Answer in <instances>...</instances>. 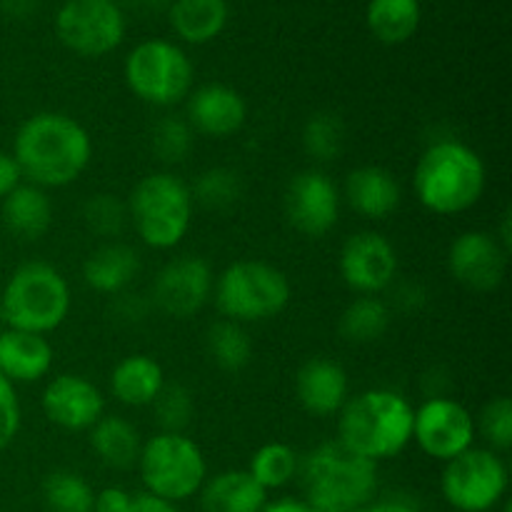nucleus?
Here are the masks:
<instances>
[{
	"instance_id": "17",
	"label": "nucleus",
	"mask_w": 512,
	"mask_h": 512,
	"mask_svg": "<svg viewBox=\"0 0 512 512\" xmlns=\"http://www.w3.org/2000/svg\"><path fill=\"white\" fill-rule=\"evenodd\" d=\"M43 413L55 428L68 433H88L105 415V398L85 375H55L43 390Z\"/></svg>"
},
{
	"instance_id": "1",
	"label": "nucleus",
	"mask_w": 512,
	"mask_h": 512,
	"mask_svg": "<svg viewBox=\"0 0 512 512\" xmlns=\"http://www.w3.org/2000/svg\"><path fill=\"white\" fill-rule=\"evenodd\" d=\"M10 155L30 185L65 188L88 170L93 138L73 115L43 110L20 123Z\"/></svg>"
},
{
	"instance_id": "39",
	"label": "nucleus",
	"mask_w": 512,
	"mask_h": 512,
	"mask_svg": "<svg viewBox=\"0 0 512 512\" xmlns=\"http://www.w3.org/2000/svg\"><path fill=\"white\" fill-rule=\"evenodd\" d=\"M20 423H23V413H20L18 390L0 375V450L8 448L18 438Z\"/></svg>"
},
{
	"instance_id": "19",
	"label": "nucleus",
	"mask_w": 512,
	"mask_h": 512,
	"mask_svg": "<svg viewBox=\"0 0 512 512\" xmlns=\"http://www.w3.org/2000/svg\"><path fill=\"white\" fill-rule=\"evenodd\" d=\"M295 398L313 418H330L343 410L350 398L348 373L328 358H310L295 373Z\"/></svg>"
},
{
	"instance_id": "26",
	"label": "nucleus",
	"mask_w": 512,
	"mask_h": 512,
	"mask_svg": "<svg viewBox=\"0 0 512 512\" xmlns=\"http://www.w3.org/2000/svg\"><path fill=\"white\" fill-rule=\"evenodd\" d=\"M228 0H170L168 20L173 33L188 45H205L228 25Z\"/></svg>"
},
{
	"instance_id": "41",
	"label": "nucleus",
	"mask_w": 512,
	"mask_h": 512,
	"mask_svg": "<svg viewBox=\"0 0 512 512\" xmlns=\"http://www.w3.org/2000/svg\"><path fill=\"white\" fill-rule=\"evenodd\" d=\"M130 503H133V493L123 488H105L95 493L93 512H130Z\"/></svg>"
},
{
	"instance_id": "9",
	"label": "nucleus",
	"mask_w": 512,
	"mask_h": 512,
	"mask_svg": "<svg viewBox=\"0 0 512 512\" xmlns=\"http://www.w3.org/2000/svg\"><path fill=\"white\" fill-rule=\"evenodd\" d=\"M130 93L153 108H173L185 103L193 90L195 68L190 55L178 43L150 38L135 45L123 65Z\"/></svg>"
},
{
	"instance_id": "4",
	"label": "nucleus",
	"mask_w": 512,
	"mask_h": 512,
	"mask_svg": "<svg viewBox=\"0 0 512 512\" xmlns=\"http://www.w3.org/2000/svg\"><path fill=\"white\" fill-rule=\"evenodd\" d=\"M488 185L485 163L470 145L460 140H438L420 155L413 173V190L428 213H468L480 203Z\"/></svg>"
},
{
	"instance_id": "25",
	"label": "nucleus",
	"mask_w": 512,
	"mask_h": 512,
	"mask_svg": "<svg viewBox=\"0 0 512 512\" xmlns=\"http://www.w3.org/2000/svg\"><path fill=\"white\" fill-rule=\"evenodd\" d=\"M203 512H263L268 493L253 480L248 470H223L208 478L200 488Z\"/></svg>"
},
{
	"instance_id": "29",
	"label": "nucleus",
	"mask_w": 512,
	"mask_h": 512,
	"mask_svg": "<svg viewBox=\"0 0 512 512\" xmlns=\"http://www.w3.org/2000/svg\"><path fill=\"white\" fill-rule=\"evenodd\" d=\"M393 323L390 305L378 295H358L340 315L338 330L348 343L370 345L378 343Z\"/></svg>"
},
{
	"instance_id": "22",
	"label": "nucleus",
	"mask_w": 512,
	"mask_h": 512,
	"mask_svg": "<svg viewBox=\"0 0 512 512\" xmlns=\"http://www.w3.org/2000/svg\"><path fill=\"white\" fill-rule=\"evenodd\" d=\"M140 273V255L133 245L105 240L83 263V280L100 295H118L133 285Z\"/></svg>"
},
{
	"instance_id": "7",
	"label": "nucleus",
	"mask_w": 512,
	"mask_h": 512,
	"mask_svg": "<svg viewBox=\"0 0 512 512\" xmlns=\"http://www.w3.org/2000/svg\"><path fill=\"white\" fill-rule=\"evenodd\" d=\"M293 298L288 275L265 260H238L215 278L218 313L233 323H265L283 313Z\"/></svg>"
},
{
	"instance_id": "16",
	"label": "nucleus",
	"mask_w": 512,
	"mask_h": 512,
	"mask_svg": "<svg viewBox=\"0 0 512 512\" xmlns=\"http://www.w3.org/2000/svg\"><path fill=\"white\" fill-rule=\"evenodd\" d=\"M508 250L488 230H465L450 243L448 270L463 288L493 293L508 273Z\"/></svg>"
},
{
	"instance_id": "14",
	"label": "nucleus",
	"mask_w": 512,
	"mask_h": 512,
	"mask_svg": "<svg viewBox=\"0 0 512 512\" xmlns=\"http://www.w3.org/2000/svg\"><path fill=\"white\" fill-rule=\"evenodd\" d=\"M340 278L358 295H380L398 278V250L378 230H360L340 248Z\"/></svg>"
},
{
	"instance_id": "27",
	"label": "nucleus",
	"mask_w": 512,
	"mask_h": 512,
	"mask_svg": "<svg viewBox=\"0 0 512 512\" xmlns=\"http://www.w3.org/2000/svg\"><path fill=\"white\" fill-rule=\"evenodd\" d=\"M90 433V448L98 455L105 468L113 470H133L138 465L140 450H143V438L138 428L123 415L105 413Z\"/></svg>"
},
{
	"instance_id": "40",
	"label": "nucleus",
	"mask_w": 512,
	"mask_h": 512,
	"mask_svg": "<svg viewBox=\"0 0 512 512\" xmlns=\"http://www.w3.org/2000/svg\"><path fill=\"white\" fill-rule=\"evenodd\" d=\"M150 308H153V303L138 293L125 290V293L113 295V315L115 320H123V323H140V320H145Z\"/></svg>"
},
{
	"instance_id": "30",
	"label": "nucleus",
	"mask_w": 512,
	"mask_h": 512,
	"mask_svg": "<svg viewBox=\"0 0 512 512\" xmlns=\"http://www.w3.org/2000/svg\"><path fill=\"white\" fill-rule=\"evenodd\" d=\"M205 348H208L210 360L225 373H240L253 360V340L245 325L233 323V320L223 318L210 325L205 335Z\"/></svg>"
},
{
	"instance_id": "18",
	"label": "nucleus",
	"mask_w": 512,
	"mask_h": 512,
	"mask_svg": "<svg viewBox=\"0 0 512 512\" xmlns=\"http://www.w3.org/2000/svg\"><path fill=\"white\" fill-rule=\"evenodd\" d=\"M185 120L193 133L223 140L240 133L248 120V103L230 85H200V88L190 90V95L185 98Z\"/></svg>"
},
{
	"instance_id": "37",
	"label": "nucleus",
	"mask_w": 512,
	"mask_h": 512,
	"mask_svg": "<svg viewBox=\"0 0 512 512\" xmlns=\"http://www.w3.org/2000/svg\"><path fill=\"white\" fill-rule=\"evenodd\" d=\"M150 408H153L155 420H158L160 433H183L190 420H193V393L180 383H165V388L160 390V395Z\"/></svg>"
},
{
	"instance_id": "31",
	"label": "nucleus",
	"mask_w": 512,
	"mask_h": 512,
	"mask_svg": "<svg viewBox=\"0 0 512 512\" xmlns=\"http://www.w3.org/2000/svg\"><path fill=\"white\" fill-rule=\"evenodd\" d=\"M300 455L293 445L288 443H265L250 458L248 470L253 475L255 483L270 493V490H280L285 485L293 483L298 478Z\"/></svg>"
},
{
	"instance_id": "13",
	"label": "nucleus",
	"mask_w": 512,
	"mask_h": 512,
	"mask_svg": "<svg viewBox=\"0 0 512 512\" xmlns=\"http://www.w3.org/2000/svg\"><path fill=\"white\" fill-rule=\"evenodd\" d=\"M215 275L205 258L180 255L158 270L150 290V303L173 320H188L198 315L213 300Z\"/></svg>"
},
{
	"instance_id": "34",
	"label": "nucleus",
	"mask_w": 512,
	"mask_h": 512,
	"mask_svg": "<svg viewBox=\"0 0 512 512\" xmlns=\"http://www.w3.org/2000/svg\"><path fill=\"white\" fill-rule=\"evenodd\" d=\"M193 128L188 120L178 118V115H165L153 125V135H150V148L158 155L160 163L178 165L193 150Z\"/></svg>"
},
{
	"instance_id": "6",
	"label": "nucleus",
	"mask_w": 512,
	"mask_h": 512,
	"mask_svg": "<svg viewBox=\"0 0 512 512\" xmlns=\"http://www.w3.org/2000/svg\"><path fill=\"white\" fill-rule=\"evenodd\" d=\"M70 285L58 268L43 260H30L5 283L0 295V310L8 328L28 330V333L48 335L68 320Z\"/></svg>"
},
{
	"instance_id": "8",
	"label": "nucleus",
	"mask_w": 512,
	"mask_h": 512,
	"mask_svg": "<svg viewBox=\"0 0 512 512\" xmlns=\"http://www.w3.org/2000/svg\"><path fill=\"white\" fill-rule=\"evenodd\" d=\"M135 468L145 493L173 505L195 498L208 480L203 450L185 433H155L143 440Z\"/></svg>"
},
{
	"instance_id": "43",
	"label": "nucleus",
	"mask_w": 512,
	"mask_h": 512,
	"mask_svg": "<svg viewBox=\"0 0 512 512\" xmlns=\"http://www.w3.org/2000/svg\"><path fill=\"white\" fill-rule=\"evenodd\" d=\"M130 512H180V510L178 505L168 503V500H160L150 493H138L133 495Z\"/></svg>"
},
{
	"instance_id": "45",
	"label": "nucleus",
	"mask_w": 512,
	"mask_h": 512,
	"mask_svg": "<svg viewBox=\"0 0 512 512\" xmlns=\"http://www.w3.org/2000/svg\"><path fill=\"white\" fill-rule=\"evenodd\" d=\"M360 512H418L410 503L405 500H373L368 508H363Z\"/></svg>"
},
{
	"instance_id": "2",
	"label": "nucleus",
	"mask_w": 512,
	"mask_h": 512,
	"mask_svg": "<svg viewBox=\"0 0 512 512\" xmlns=\"http://www.w3.org/2000/svg\"><path fill=\"white\" fill-rule=\"evenodd\" d=\"M298 480L313 512H360L378 495V463L333 438L300 458Z\"/></svg>"
},
{
	"instance_id": "20",
	"label": "nucleus",
	"mask_w": 512,
	"mask_h": 512,
	"mask_svg": "<svg viewBox=\"0 0 512 512\" xmlns=\"http://www.w3.org/2000/svg\"><path fill=\"white\" fill-rule=\"evenodd\" d=\"M340 198L365 220H385L400 208L403 190L398 178L380 165H360L345 178Z\"/></svg>"
},
{
	"instance_id": "24",
	"label": "nucleus",
	"mask_w": 512,
	"mask_h": 512,
	"mask_svg": "<svg viewBox=\"0 0 512 512\" xmlns=\"http://www.w3.org/2000/svg\"><path fill=\"white\" fill-rule=\"evenodd\" d=\"M110 395L125 408H150L165 388L163 365L145 353H133L110 370Z\"/></svg>"
},
{
	"instance_id": "15",
	"label": "nucleus",
	"mask_w": 512,
	"mask_h": 512,
	"mask_svg": "<svg viewBox=\"0 0 512 512\" xmlns=\"http://www.w3.org/2000/svg\"><path fill=\"white\" fill-rule=\"evenodd\" d=\"M340 190L323 170H303L295 175L285 188V218L308 238H323L338 225L340 218Z\"/></svg>"
},
{
	"instance_id": "12",
	"label": "nucleus",
	"mask_w": 512,
	"mask_h": 512,
	"mask_svg": "<svg viewBox=\"0 0 512 512\" xmlns=\"http://www.w3.org/2000/svg\"><path fill=\"white\" fill-rule=\"evenodd\" d=\"M475 418L463 403L430 395L413 415V440L428 458L448 463L475 445Z\"/></svg>"
},
{
	"instance_id": "21",
	"label": "nucleus",
	"mask_w": 512,
	"mask_h": 512,
	"mask_svg": "<svg viewBox=\"0 0 512 512\" xmlns=\"http://www.w3.org/2000/svg\"><path fill=\"white\" fill-rule=\"evenodd\" d=\"M53 345L45 335L28 330H3L0 333V375L18 383H38L53 368Z\"/></svg>"
},
{
	"instance_id": "10",
	"label": "nucleus",
	"mask_w": 512,
	"mask_h": 512,
	"mask_svg": "<svg viewBox=\"0 0 512 512\" xmlns=\"http://www.w3.org/2000/svg\"><path fill=\"white\" fill-rule=\"evenodd\" d=\"M510 473L490 448H470L448 460L440 478L445 503L458 512H493L505 503Z\"/></svg>"
},
{
	"instance_id": "28",
	"label": "nucleus",
	"mask_w": 512,
	"mask_h": 512,
	"mask_svg": "<svg viewBox=\"0 0 512 512\" xmlns=\"http://www.w3.org/2000/svg\"><path fill=\"white\" fill-rule=\"evenodd\" d=\"M420 0H370L365 10V23L375 40L383 45H403L418 33Z\"/></svg>"
},
{
	"instance_id": "23",
	"label": "nucleus",
	"mask_w": 512,
	"mask_h": 512,
	"mask_svg": "<svg viewBox=\"0 0 512 512\" xmlns=\"http://www.w3.org/2000/svg\"><path fill=\"white\" fill-rule=\"evenodd\" d=\"M0 203H3L0 205L3 225L13 238L33 243V240L45 238L48 230L53 228V200H50L48 190L38 188V185H18Z\"/></svg>"
},
{
	"instance_id": "36",
	"label": "nucleus",
	"mask_w": 512,
	"mask_h": 512,
	"mask_svg": "<svg viewBox=\"0 0 512 512\" xmlns=\"http://www.w3.org/2000/svg\"><path fill=\"white\" fill-rule=\"evenodd\" d=\"M193 193V203L205 205V208H230L235 200L243 193L240 185V175L228 168H210L198 175L195 185L190 188Z\"/></svg>"
},
{
	"instance_id": "44",
	"label": "nucleus",
	"mask_w": 512,
	"mask_h": 512,
	"mask_svg": "<svg viewBox=\"0 0 512 512\" xmlns=\"http://www.w3.org/2000/svg\"><path fill=\"white\" fill-rule=\"evenodd\" d=\"M263 512H313V510H310L300 498H278L273 500V503L268 500V505H265Z\"/></svg>"
},
{
	"instance_id": "47",
	"label": "nucleus",
	"mask_w": 512,
	"mask_h": 512,
	"mask_svg": "<svg viewBox=\"0 0 512 512\" xmlns=\"http://www.w3.org/2000/svg\"><path fill=\"white\" fill-rule=\"evenodd\" d=\"M0 320H3V310H0Z\"/></svg>"
},
{
	"instance_id": "5",
	"label": "nucleus",
	"mask_w": 512,
	"mask_h": 512,
	"mask_svg": "<svg viewBox=\"0 0 512 512\" xmlns=\"http://www.w3.org/2000/svg\"><path fill=\"white\" fill-rule=\"evenodd\" d=\"M125 205L135 235L153 250L178 248L193 225L190 185L168 170L140 178Z\"/></svg>"
},
{
	"instance_id": "11",
	"label": "nucleus",
	"mask_w": 512,
	"mask_h": 512,
	"mask_svg": "<svg viewBox=\"0 0 512 512\" xmlns=\"http://www.w3.org/2000/svg\"><path fill=\"white\" fill-rule=\"evenodd\" d=\"M125 10L118 0H65L55 13V35L80 58H103L125 40Z\"/></svg>"
},
{
	"instance_id": "35",
	"label": "nucleus",
	"mask_w": 512,
	"mask_h": 512,
	"mask_svg": "<svg viewBox=\"0 0 512 512\" xmlns=\"http://www.w3.org/2000/svg\"><path fill=\"white\" fill-rule=\"evenodd\" d=\"M345 128L343 120L335 113H318L305 123L303 128V145L310 158L328 163L335 160L343 150Z\"/></svg>"
},
{
	"instance_id": "33",
	"label": "nucleus",
	"mask_w": 512,
	"mask_h": 512,
	"mask_svg": "<svg viewBox=\"0 0 512 512\" xmlns=\"http://www.w3.org/2000/svg\"><path fill=\"white\" fill-rule=\"evenodd\" d=\"M83 223L103 240H118L128 225V205L113 193H98L85 200Z\"/></svg>"
},
{
	"instance_id": "3",
	"label": "nucleus",
	"mask_w": 512,
	"mask_h": 512,
	"mask_svg": "<svg viewBox=\"0 0 512 512\" xmlns=\"http://www.w3.org/2000/svg\"><path fill=\"white\" fill-rule=\"evenodd\" d=\"M415 408L405 395L370 388L350 395L338 413V438L348 450L373 463L398 458L413 443Z\"/></svg>"
},
{
	"instance_id": "46",
	"label": "nucleus",
	"mask_w": 512,
	"mask_h": 512,
	"mask_svg": "<svg viewBox=\"0 0 512 512\" xmlns=\"http://www.w3.org/2000/svg\"><path fill=\"white\" fill-rule=\"evenodd\" d=\"M130 5L140 13H158L160 8H168V0H130Z\"/></svg>"
},
{
	"instance_id": "32",
	"label": "nucleus",
	"mask_w": 512,
	"mask_h": 512,
	"mask_svg": "<svg viewBox=\"0 0 512 512\" xmlns=\"http://www.w3.org/2000/svg\"><path fill=\"white\" fill-rule=\"evenodd\" d=\"M43 500L50 512H93L95 490L73 470H55L43 483Z\"/></svg>"
},
{
	"instance_id": "42",
	"label": "nucleus",
	"mask_w": 512,
	"mask_h": 512,
	"mask_svg": "<svg viewBox=\"0 0 512 512\" xmlns=\"http://www.w3.org/2000/svg\"><path fill=\"white\" fill-rule=\"evenodd\" d=\"M18 185H23V173L10 153L0 150V200L8 198Z\"/></svg>"
},
{
	"instance_id": "38",
	"label": "nucleus",
	"mask_w": 512,
	"mask_h": 512,
	"mask_svg": "<svg viewBox=\"0 0 512 512\" xmlns=\"http://www.w3.org/2000/svg\"><path fill=\"white\" fill-rule=\"evenodd\" d=\"M475 430H480V435L488 440L493 450L505 453L512 448V400L508 395H498L485 403Z\"/></svg>"
}]
</instances>
